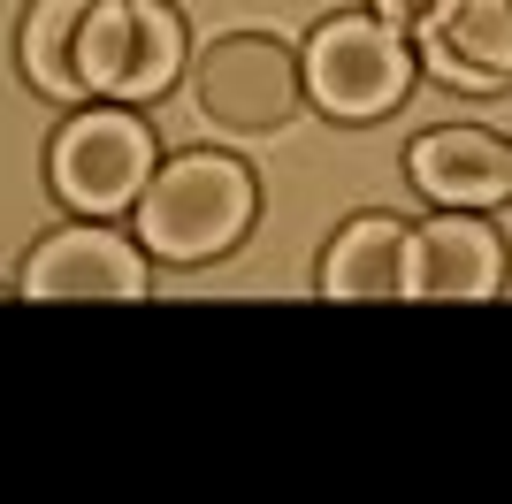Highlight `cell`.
Returning <instances> with one entry per match:
<instances>
[{"label":"cell","instance_id":"obj_7","mask_svg":"<svg viewBox=\"0 0 512 504\" xmlns=\"http://www.w3.org/2000/svg\"><path fill=\"white\" fill-rule=\"evenodd\" d=\"M413 39H421L428 77L459 84V92H505L512 84V8L505 0H444Z\"/></svg>","mask_w":512,"mask_h":504},{"label":"cell","instance_id":"obj_13","mask_svg":"<svg viewBox=\"0 0 512 504\" xmlns=\"http://www.w3.org/2000/svg\"><path fill=\"white\" fill-rule=\"evenodd\" d=\"M505 8H512V0H505Z\"/></svg>","mask_w":512,"mask_h":504},{"label":"cell","instance_id":"obj_9","mask_svg":"<svg viewBox=\"0 0 512 504\" xmlns=\"http://www.w3.org/2000/svg\"><path fill=\"white\" fill-rule=\"evenodd\" d=\"M406 168L436 207H467V214L497 207L512 191V146L490 130H428V138H413Z\"/></svg>","mask_w":512,"mask_h":504},{"label":"cell","instance_id":"obj_6","mask_svg":"<svg viewBox=\"0 0 512 504\" xmlns=\"http://www.w3.org/2000/svg\"><path fill=\"white\" fill-rule=\"evenodd\" d=\"M146 252L123 245L115 230H62L46 237L23 268V298L62 306V298H146Z\"/></svg>","mask_w":512,"mask_h":504},{"label":"cell","instance_id":"obj_5","mask_svg":"<svg viewBox=\"0 0 512 504\" xmlns=\"http://www.w3.org/2000/svg\"><path fill=\"white\" fill-rule=\"evenodd\" d=\"M199 107L230 130H276L299 107V69L276 39H214L199 62Z\"/></svg>","mask_w":512,"mask_h":504},{"label":"cell","instance_id":"obj_8","mask_svg":"<svg viewBox=\"0 0 512 504\" xmlns=\"http://www.w3.org/2000/svg\"><path fill=\"white\" fill-rule=\"evenodd\" d=\"M505 291V252L467 207H451L444 222H421L406 245V298H497Z\"/></svg>","mask_w":512,"mask_h":504},{"label":"cell","instance_id":"obj_11","mask_svg":"<svg viewBox=\"0 0 512 504\" xmlns=\"http://www.w3.org/2000/svg\"><path fill=\"white\" fill-rule=\"evenodd\" d=\"M92 0H39L31 16H23V77L39 84L46 100H92L85 92V69H77V31H85Z\"/></svg>","mask_w":512,"mask_h":504},{"label":"cell","instance_id":"obj_2","mask_svg":"<svg viewBox=\"0 0 512 504\" xmlns=\"http://www.w3.org/2000/svg\"><path fill=\"white\" fill-rule=\"evenodd\" d=\"M77 69L92 100H153L184 77V23L169 0H92Z\"/></svg>","mask_w":512,"mask_h":504},{"label":"cell","instance_id":"obj_3","mask_svg":"<svg viewBox=\"0 0 512 504\" xmlns=\"http://www.w3.org/2000/svg\"><path fill=\"white\" fill-rule=\"evenodd\" d=\"M406 84H413V46L383 16H337V23H321L314 46H306V92L337 123L390 115L406 100Z\"/></svg>","mask_w":512,"mask_h":504},{"label":"cell","instance_id":"obj_12","mask_svg":"<svg viewBox=\"0 0 512 504\" xmlns=\"http://www.w3.org/2000/svg\"><path fill=\"white\" fill-rule=\"evenodd\" d=\"M436 8H444V0H375V16H383V23H398L406 39H413V31H421L428 16H436Z\"/></svg>","mask_w":512,"mask_h":504},{"label":"cell","instance_id":"obj_4","mask_svg":"<svg viewBox=\"0 0 512 504\" xmlns=\"http://www.w3.org/2000/svg\"><path fill=\"white\" fill-rule=\"evenodd\" d=\"M153 130L123 107H85V115H69L54 153H46V176L62 191V207L77 214H130L138 207V191L153 184Z\"/></svg>","mask_w":512,"mask_h":504},{"label":"cell","instance_id":"obj_1","mask_svg":"<svg viewBox=\"0 0 512 504\" xmlns=\"http://www.w3.org/2000/svg\"><path fill=\"white\" fill-rule=\"evenodd\" d=\"M138 245L153 260H214L222 245L245 237L253 222V176L230 161V153H184V161H161L153 184L138 191Z\"/></svg>","mask_w":512,"mask_h":504},{"label":"cell","instance_id":"obj_10","mask_svg":"<svg viewBox=\"0 0 512 504\" xmlns=\"http://www.w3.org/2000/svg\"><path fill=\"white\" fill-rule=\"evenodd\" d=\"M406 245H413V230L398 214H360L329 245V260H321V298H344V306H360V298H406Z\"/></svg>","mask_w":512,"mask_h":504}]
</instances>
